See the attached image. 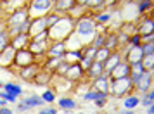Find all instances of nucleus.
<instances>
[{
    "mask_svg": "<svg viewBox=\"0 0 154 114\" xmlns=\"http://www.w3.org/2000/svg\"><path fill=\"white\" fill-rule=\"evenodd\" d=\"M75 22H76V19L71 17V16L61 17L52 28H49V42H52V43L66 42L73 35V31H75Z\"/></svg>",
    "mask_w": 154,
    "mask_h": 114,
    "instance_id": "obj_1",
    "label": "nucleus"
},
{
    "mask_svg": "<svg viewBox=\"0 0 154 114\" xmlns=\"http://www.w3.org/2000/svg\"><path fill=\"white\" fill-rule=\"evenodd\" d=\"M95 31H97L95 29V21L92 17L83 16V17L76 19V22H75V33L78 36H94Z\"/></svg>",
    "mask_w": 154,
    "mask_h": 114,
    "instance_id": "obj_2",
    "label": "nucleus"
},
{
    "mask_svg": "<svg viewBox=\"0 0 154 114\" xmlns=\"http://www.w3.org/2000/svg\"><path fill=\"white\" fill-rule=\"evenodd\" d=\"M133 88V83L130 76L128 78H119V80H111V90L109 93H112L114 97H123L128 95V92Z\"/></svg>",
    "mask_w": 154,
    "mask_h": 114,
    "instance_id": "obj_3",
    "label": "nucleus"
},
{
    "mask_svg": "<svg viewBox=\"0 0 154 114\" xmlns=\"http://www.w3.org/2000/svg\"><path fill=\"white\" fill-rule=\"evenodd\" d=\"M56 0H29L28 12L31 17H40V14L47 12L49 9H54Z\"/></svg>",
    "mask_w": 154,
    "mask_h": 114,
    "instance_id": "obj_4",
    "label": "nucleus"
},
{
    "mask_svg": "<svg viewBox=\"0 0 154 114\" xmlns=\"http://www.w3.org/2000/svg\"><path fill=\"white\" fill-rule=\"evenodd\" d=\"M137 33L142 36V42H152L154 38V17H144L140 26H137Z\"/></svg>",
    "mask_w": 154,
    "mask_h": 114,
    "instance_id": "obj_5",
    "label": "nucleus"
},
{
    "mask_svg": "<svg viewBox=\"0 0 154 114\" xmlns=\"http://www.w3.org/2000/svg\"><path fill=\"white\" fill-rule=\"evenodd\" d=\"M31 19V16H29L28 9H17L14 10L12 14L9 16L7 19V26L9 28H16V26H19V24H24L26 21Z\"/></svg>",
    "mask_w": 154,
    "mask_h": 114,
    "instance_id": "obj_6",
    "label": "nucleus"
},
{
    "mask_svg": "<svg viewBox=\"0 0 154 114\" xmlns=\"http://www.w3.org/2000/svg\"><path fill=\"white\" fill-rule=\"evenodd\" d=\"M14 64H16V66H19V68H28V66L35 64V56H33V54H31L28 49L16 50Z\"/></svg>",
    "mask_w": 154,
    "mask_h": 114,
    "instance_id": "obj_7",
    "label": "nucleus"
},
{
    "mask_svg": "<svg viewBox=\"0 0 154 114\" xmlns=\"http://www.w3.org/2000/svg\"><path fill=\"white\" fill-rule=\"evenodd\" d=\"M47 29V22H45V16H40V17H31V21H29V31L28 35L33 38L35 35L38 33H42Z\"/></svg>",
    "mask_w": 154,
    "mask_h": 114,
    "instance_id": "obj_8",
    "label": "nucleus"
},
{
    "mask_svg": "<svg viewBox=\"0 0 154 114\" xmlns=\"http://www.w3.org/2000/svg\"><path fill=\"white\" fill-rule=\"evenodd\" d=\"M29 42H31V36H29L28 33H17V35L11 36V45H12L16 50L28 49Z\"/></svg>",
    "mask_w": 154,
    "mask_h": 114,
    "instance_id": "obj_9",
    "label": "nucleus"
},
{
    "mask_svg": "<svg viewBox=\"0 0 154 114\" xmlns=\"http://www.w3.org/2000/svg\"><path fill=\"white\" fill-rule=\"evenodd\" d=\"M151 85H152V83H151V71H144L139 76V80L133 83V88H137L139 92L146 93V92L151 90Z\"/></svg>",
    "mask_w": 154,
    "mask_h": 114,
    "instance_id": "obj_10",
    "label": "nucleus"
},
{
    "mask_svg": "<svg viewBox=\"0 0 154 114\" xmlns=\"http://www.w3.org/2000/svg\"><path fill=\"white\" fill-rule=\"evenodd\" d=\"M83 74H85V69L82 68V64L80 62H75V64H69L68 71L64 74V78L69 80V81H76V80L83 78Z\"/></svg>",
    "mask_w": 154,
    "mask_h": 114,
    "instance_id": "obj_11",
    "label": "nucleus"
},
{
    "mask_svg": "<svg viewBox=\"0 0 154 114\" xmlns=\"http://www.w3.org/2000/svg\"><path fill=\"white\" fill-rule=\"evenodd\" d=\"M128 76H130V64H128L126 61H125V62L121 61V62H119V64L116 66V68H114L111 73H109V78H111V80L128 78Z\"/></svg>",
    "mask_w": 154,
    "mask_h": 114,
    "instance_id": "obj_12",
    "label": "nucleus"
},
{
    "mask_svg": "<svg viewBox=\"0 0 154 114\" xmlns=\"http://www.w3.org/2000/svg\"><path fill=\"white\" fill-rule=\"evenodd\" d=\"M14 57H16V49L12 45H9L4 52H0V68H9L14 64Z\"/></svg>",
    "mask_w": 154,
    "mask_h": 114,
    "instance_id": "obj_13",
    "label": "nucleus"
},
{
    "mask_svg": "<svg viewBox=\"0 0 154 114\" xmlns=\"http://www.w3.org/2000/svg\"><path fill=\"white\" fill-rule=\"evenodd\" d=\"M94 90H97V92H102V93H109V90H111V80H109V76L107 74H102V76H99V78L94 80Z\"/></svg>",
    "mask_w": 154,
    "mask_h": 114,
    "instance_id": "obj_14",
    "label": "nucleus"
},
{
    "mask_svg": "<svg viewBox=\"0 0 154 114\" xmlns=\"http://www.w3.org/2000/svg\"><path fill=\"white\" fill-rule=\"evenodd\" d=\"M43 104H45V102H43L42 97L31 95V97H28V99H23V102H19L17 107H19L21 111H28V109H31V107H42Z\"/></svg>",
    "mask_w": 154,
    "mask_h": 114,
    "instance_id": "obj_15",
    "label": "nucleus"
},
{
    "mask_svg": "<svg viewBox=\"0 0 154 114\" xmlns=\"http://www.w3.org/2000/svg\"><path fill=\"white\" fill-rule=\"evenodd\" d=\"M68 52L66 42H57V43H50L49 49H47V56L49 57H61L64 59V54Z\"/></svg>",
    "mask_w": 154,
    "mask_h": 114,
    "instance_id": "obj_16",
    "label": "nucleus"
},
{
    "mask_svg": "<svg viewBox=\"0 0 154 114\" xmlns=\"http://www.w3.org/2000/svg\"><path fill=\"white\" fill-rule=\"evenodd\" d=\"M126 62L132 66L137 64V62H142L144 59V52H142V47H128V52H126Z\"/></svg>",
    "mask_w": 154,
    "mask_h": 114,
    "instance_id": "obj_17",
    "label": "nucleus"
},
{
    "mask_svg": "<svg viewBox=\"0 0 154 114\" xmlns=\"http://www.w3.org/2000/svg\"><path fill=\"white\" fill-rule=\"evenodd\" d=\"M49 49V42H29L28 50L33 56H45Z\"/></svg>",
    "mask_w": 154,
    "mask_h": 114,
    "instance_id": "obj_18",
    "label": "nucleus"
},
{
    "mask_svg": "<svg viewBox=\"0 0 154 114\" xmlns=\"http://www.w3.org/2000/svg\"><path fill=\"white\" fill-rule=\"evenodd\" d=\"M85 73H87V76H88V78L95 80V78H99V76H102V74H104V64H102V62H97V61H94L92 66Z\"/></svg>",
    "mask_w": 154,
    "mask_h": 114,
    "instance_id": "obj_19",
    "label": "nucleus"
},
{
    "mask_svg": "<svg viewBox=\"0 0 154 114\" xmlns=\"http://www.w3.org/2000/svg\"><path fill=\"white\" fill-rule=\"evenodd\" d=\"M75 5H76V2H75V0H56L54 9H56L59 14H63V12H71Z\"/></svg>",
    "mask_w": 154,
    "mask_h": 114,
    "instance_id": "obj_20",
    "label": "nucleus"
},
{
    "mask_svg": "<svg viewBox=\"0 0 154 114\" xmlns=\"http://www.w3.org/2000/svg\"><path fill=\"white\" fill-rule=\"evenodd\" d=\"M119 62H121V56H119V54H111V56H109V59L104 62V74H107V76H109V73H111L112 69L119 64Z\"/></svg>",
    "mask_w": 154,
    "mask_h": 114,
    "instance_id": "obj_21",
    "label": "nucleus"
},
{
    "mask_svg": "<svg viewBox=\"0 0 154 114\" xmlns=\"http://www.w3.org/2000/svg\"><path fill=\"white\" fill-rule=\"evenodd\" d=\"M83 59V50H68L64 54V61L68 64H75V62H80Z\"/></svg>",
    "mask_w": 154,
    "mask_h": 114,
    "instance_id": "obj_22",
    "label": "nucleus"
},
{
    "mask_svg": "<svg viewBox=\"0 0 154 114\" xmlns=\"http://www.w3.org/2000/svg\"><path fill=\"white\" fill-rule=\"evenodd\" d=\"M50 78H52V73L49 69H45V71H38L35 76V83L36 85H49L50 83Z\"/></svg>",
    "mask_w": 154,
    "mask_h": 114,
    "instance_id": "obj_23",
    "label": "nucleus"
},
{
    "mask_svg": "<svg viewBox=\"0 0 154 114\" xmlns=\"http://www.w3.org/2000/svg\"><path fill=\"white\" fill-rule=\"evenodd\" d=\"M111 54H112V52L107 49V47H100V49L95 50V57H94V59H95L97 62H102V64H104L106 61L109 59V56H111Z\"/></svg>",
    "mask_w": 154,
    "mask_h": 114,
    "instance_id": "obj_24",
    "label": "nucleus"
},
{
    "mask_svg": "<svg viewBox=\"0 0 154 114\" xmlns=\"http://www.w3.org/2000/svg\"><path fill=\"white\" fill-rule=\"evenodd\" d=\"M36 73H38L36 66L31 64V66H28V68H21V73H19V74H21V78H24V80H35Z\"/></svg>",
    "mask_w": 154,
    "mask_h": 114,
    "instance_id": "obj_25",
    "label": "nucleus"
},
{
    "mask_svg": "<svg viewBox=\"0 0 154 114\" xmlns=\"http://www.w3.org/2000/svg\"><path fill=\"white\" fill-rule=\"evenodd\" d=\"M57 102H59V107L64 109V111H73V109H76V102L73 99H69V97H61Z\"/></svg>",
    "mask_w": 154,
    "mask_h": 114,
    "instance_id": "obj_26",
    "label": "nucleus"
},
{
    "mask_svg": "<svg viewBox=\"0 0 154 114\" xmlns=\"http://www.w3.org/2000/svg\"><path fill=\"white\" fill-rule=\"evenodd\" d=\"M139 104H140V97H137V95H126V99L123 100L125 109H135Z\"/></svg>",
    "mask_w": 154,
    "mask_h": 114,
    "instance_id": "obj_27",
    "label": "nucleus"
},
{
    "mask_svg": "<svg viewBox=\"0 0 154 114\" xmlns=\"http://www.w3.org/2000/svg\"><path fill=\"white\" fill-rule=\"evenodd\" d=\"M151 9H154L152 0H140L139 4H137V10H139L140 14H144V12H147V10H151Z\"/></svg>",
    "mask_w": 154,
    "mask_h": 114,
    "instance_id": "obj_28",
    "label": "nucleus"
},
{
    "mask_svg": "<svg viewBox=\"0 0 154 114\" xmlns=\"http://www.w3.org/2000/svg\"><path fill=\"white\" fill-rule=\"evenodd\" d=\"M106 93L102 92H97V90H88V92L83 95V99L87 100V102H95L97 99H100V97H104Z\"/></svg>",
    "mask_w": 154,
    "mask_h": 114,
    "instance_id": "obj_29",
    "label": "nucleus"
},
{
    "mask_svg": "<svg viewBox=\"0 0 154 114\" xmlns=\"http://www.w3.org/2000/svg\"><path fill=\"white\" fill-rule=\"evenodd\" d=\"M9 45H11V33H9V29H7V31H4L0 35V52H4Z\"/></svg>",
    "mask_w": 154,
    "mask_h": 114,
    "instance_id": "obj_30",
    "label": "nucleus"
},
{
    "mask_svg": "<svg viewBox=\"0 0 154 114\" xmlns=\"http://www.w3.org/2000/svg\"><path fill=\"white\" fill-rule=\"evenodd\" d=\"M4 90L9 93H12V95H16V97H19L23 93V88L19 85H16V83H7V85H4Z\"/></svg>",
    "mask_w": 154,
    "mask_h": 114,
    "instance_id": "obj_31",
    "label": "nucleus"
},
{
    "mask_svg": "<svg viewBox=\"0 0 154 114\" xmlns=\"http://www.w3.org/2000/svg\"><path fill=\"white\" fill-rule=\"evenodd\" d=\"M64 59H61V57H49V61L45 62V68L47 69H52V71H56L57 69V66L63 62Z\"/></svg>",
    "mask_w": 154,
    "mask_h": 114,
    "instance_id": "obj_32",
    "label": "nucleus"
},
{
    "mask_svg": "<svg viewBox=\"0 0 154 114\" xmlns=\"http://www.w3.org/2000/svg\"><path fill=\"white\" fill-rule=\"evenodd\" d=\"M140 104H142V106H146V107L152 106V104H154V90H149V92H146V95L140 99Z\"/></svg>",
    "mask_w": 154,
    "mask_h": 114,
    "instance_id": "obj_33",
    "label": "nucleus"
},
{
    "mask_svg": "<svg viewBox=\"0 0 154 114\" xmlns=\"http://www.w3.org/2000/svg\"><path fill=\"white\" fill-rule=\"evenodd\" d=\"M142 66H144L146 71H154V56H144Z\"/></svg>",
    "mask_w": 154,
    "mask_h": 114,
    "instance_id": "obj_34",
    "label": "nucleus"
},
{
    "mask_svg": "<svg viewBox=\"0 0 154 114\" xmlns=\"http://www.w3.org/2000/svg\"><path fill=\"white\" fill-rule=\"evenodd\" d=\"M63 16H59V12H54V14H49V16H45V22H47V29L52 28L54 24H56L59 19H61Z\"/></svg>",
    "mask_w": 154,
    "mask_h": 114,
    "instance_id": "obj_35",
    "label": "nucleus"
},
{
    "mask_svg": "<svg viewBox=\"0 0 154 114\" xmlns=\"http://www.w3.org/2000/svg\"><path fill=\"white\" fill-rule=\"evenodd\" d=\"M116 45H118V35H106V45L104 47H107L109 50L116 49Z\"/></svg>",
    "mask_w": 154,
    "mask_h": 114,
    "instance_id": "obj_36",
    "label": "nucleus"
},
{
    "mask_svg": "<svg viewBox=\"0 0 154 114\" xmlns=\"http://www.w3.org/2000/svg\"><path fill=\"white\" fill-rule=\"evenodd\" d=\"M111 17H112L111 12H99V14H95L94 21L100 24V22H109V21H111Z\"/></svg>",
    "mask_w": 154,
    "mask_h": 114,
    "instance_id": "obj_37",
    "label": "nucleus"
},
{
    "mask_svg": "<svg viewBox=\"0 0 154 114\" xmlns=\"http://www.w3.org/2000/svg\"><path fill=\"white\" fill-rule=\"evenodd\" d=\"M142 52L144 56H154V43L152 42H142Z\"/></svg>",
    "mask_w": 154,
    "mask_h": 114,
    "instance_id": "obj_38",
    "label": "nucleus"
},
{
    "mask_svg": "<svg viewBox=\"0 0 154 114\" xmlns=\"http://www.w3.org/2000/svg\"><path fill=\"white\" fill-rule=\"evenodd\" d=\"M42 99H43V102L52 104V102L56 100V90H45V92L42 93Z\"/></svg>",
    "mask_w": 154,
    "mask_h": 114,
    "instance_id": "obj_39",
    "label": "nucleus"
},
{
    "mask_svg": "<svg viewBox=\"0 0 154 114\" xmlns=\"http://www.w3.org/2000/svg\"><path fill=\"white\" fill-rule=\"evenodd\" d=\"M140 45H142V36L139 33H135L128 38V47H140Z\"/></svg>",
    "mask_w": 154,
    "mask_h": 114,
    "instance_id": "obj_40",
    "label": "nucleus"
},
{
    "mask_svg": "<svg viewBox=\"0 0 154 114\" xmlns=\"http://www.w3.org/2000/svg\"><path fill=\"white\" fill-rule=\"evenodd\" d=\"M0 99H2V100H5V102H12V104H14V102H17V97H16V95H12V93L5 92L4 88L0 90Z\"/></svg>",
    "mask_w": 154,
    "mask_h": 114,
    "instance_id": "obj_41",
    "label": "nucleus"
},
{
    "mask_svg": "<svg viewBox=\"0 0 154 114\" xmlns=\"http://www.w3.org/2000/svg\"><path fill=\"white\" fill-rule=\"evenodd\" d=\"M106 4V0H88L87 2V9H92V10H97Z\"/></svg>",
    "mask_w": 154,
    "mask_h": 114,
    "instance_id": "obj_42",
    "label": "nucleus"
},
{
    "mask_svg": "<svg viewBox=\"0 0 154 114\" xmlns=\"http://www.w3.org/2000/svg\"><path fill=\"white\" fill-rule=\"evenodd\" d=\"M31 42H49V29H45L42 33H38L31 38Z\"/></svg>",
    "mask_w": 154,
    "mask_h": 114,
    "instance_id": "obj_43",
    "label": "nucleus"
},
{
    "mask_svg": "<svg viewBox=\"0 0 154 114\" xmlns=\"http://www.w3.org/2000/svg\"><path fill=\"white\" fill-rule=\"evenodd\" d=\"M104 43H106V35L104 33H99V35L95 36V40H94L92 45H94L95 49H100V47H104Z\"/></svg>",
    "mask_w": 154,
    "mask_h": 114,
    "instance_id": "obj_44",
    "label": "nucleus"
},
{
    "mask_svg": "<svg viewBox=\"0 0 154 114\" xmlns=\"http://www.w3.org/2000/svg\"><path fill=\"white\" fill-rule=\"evenodd\" d=\"M94 61H95V59H94V57L83 56V59H82V61H80V64H82V68H83L85 71H87V69H88V68H90V66H92V62H94Z\"/></svg>",
    "mask_w": 154,
    "mask_h": 114,
    "instance_id": "obj_45",
    "label": "nucleus"
},
{
    "mask_svg": "<svg viewBox=\"0 0 154 114\" xmlns=\"http://www.w3.org/2000/svg\"><path fill=\"white\" fill-rule=\"evenodd\" d=\"M68 68H69V64H68V62H66V61H63V62H61V64L57 66L56 73H57V74H59V76H64V74H66V71H68Z\"/></svg>",
    "mask_w": 154,
    "mask_h": 114,
    "instance_id": "obj_46",
    "label": "nucleus"
},
{
    "mask_svg": "<svg viewBox=\"0 0 154 114\" xmlns=\"http://www.w3.org/2000/svg\"><path fill=\"white\" fill-rule=\"evenodd\" d=\"M40 114H57V109L56 107H43Z\"/></svg>",
    "mask_w": 154,
    "mask_h": 114,
    "instance_id": "obj_47",
    "label": "nucleus"
},
{
    "mask_svg": "<svg viewBox=\"0 0 154 114\" xmlns=\"http://www.w3.org/2000/svg\"><path fill=\"white\" fill-rule=\"evenodd\" d=\"M106 102H107V95H104V97H100V99L95 100V106H97V107H104Z\"/></svg>",
    "mask_w": 154,
    "mask_h": 114,
    "instance_id": "obj_48",
    "label": "nucleus"
},
{
    "mask_svg": "<svg viewBox=\"0 0 154 114\" xmlns=\"http://www.w3.org/2000/svg\"><path fill=\"white\" fill-rule=\"evenodd\" d=\"M0 114H14V112H12V111H11L9 107L4 106V107H0Z\"/></svg>",
    "mask_w": 154,
    "mask_h": 114,
    "instance_id": "obj_49",
    "label": "nucleus"
},
{
    "mask_svg": "<svg viewBox=\"0 0 154 114\" xmlns=\"http://www.w3.org/2000/svg\"><path fill=\"white\" fill-rule=\"evenodd\" d=\"M76 2V5H83V7H87V2L88 0H75Z\"/></svg>",
    "mask_w": 154,
    "mask_h": 114,
    "instance_id": "obj_50",
    "label": "nucleus"
},
{
    "mask_svg": "<svg viewBox=\"0 0 154 114\" xmlns=\"http://www.w3.org/2000/svg\"><path fill=\"white\" fill-rule=\"evenodd\" d=\"M119 114H133V112H132V109H125V111H121Z\"/></svg>",
    "mask_w": 154,
    "mask_h": 114,
    "instance_id": "obj_51",
    "label": "nucleus"
},
{
    "mask_svg": "<svg viewBox=\"0 0 154 114\" xmlns=\"http://www.w3.org/2000/svg\"><path fill=\"white\" fill-rule=\"evenodd\" d=\"M2 9H4V7H2V4H0V12H2Z\"/></svg>",
    "mask_w": 154,
    "mask_h": 114,
    "instance_id": "obj_52",
    "label": "nucleus"
},
{
    "mask_svg": "<svg viewBox=\"0 0 154 114\" xmlns=\"http://www.w3.org/2000/svg\"><path fill=\"white\" fill-rule=\"evenodd\" d=\"M76 114H82V112H76Z\"/></svg>",
    "mask_w": 154,
    "mask_h": 114,
    "instance_id": "obj_53",
    "label": "nucleus"
},
{
    "mask_svg": "<svg viewBox=\"0 0 154 114\" xmlns=\"http://www.w3.org/2000/svg\"><path fill=\"white\" fill-rule=\"evenodd\" d=\"M152 43H154V38H152Z\"/></svg>",
    "mask_w": 154,
    "mask_h": 114,
    "instance_id": "obj_54",
    "label": "nucleus"
},
{
    "mask_svg": "<svg viewBox=\"0 0 154 114\" xmlns=\"http://www.w3.org/2000/svg\"><path fill=\"white\" fill-rule=\"evenodd\" d=\"M0 85H2V81H0Z\"/></svg>",
    "mask_w": 154,
    "mask_h": 114,
    "instance_id": "obj_55",
    "label": "nucleus"
},
{
    "mask_svg": "<svg viewBox=\"0 0 154 114\" xmlns=\"http://www.w3.org/2000/svg\"><path fill=\"white\" fill-rule=\"evenodd\" d=\"M137 2H140V0H137Z\"/></svg>",
    "mask_w": 154,
    "mask_h": 114,
    "instance_id": "obj_56",
    "label": "nucleus"
}]
</instances>
